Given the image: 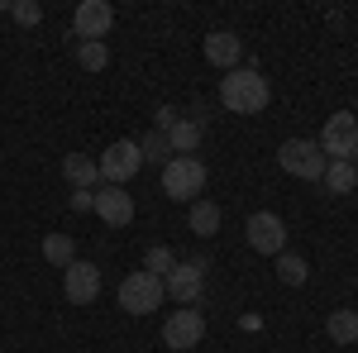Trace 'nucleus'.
Returning <instances> with one entry per match:
<instances>
[{
	"label": "nucleus",
	"mask_w": 358,
	"mask_h": 353,
	"mask_svg": "<svg viewBox=\"0 0 358 353\" xmlns=\"http://www.w3.org/2000/svg\"><path fill=\"white\" fill-rule=\"evenodd\" d=\"M320 182H325V191H330V196H349V191L358 187V167L354 163H330Z\"/></svg>",
	"instance_id": "nucleus-17"
},
{
	"label": "nucleus",
	"mask_w": 358,
	"mask_h": 353,
	"mask_svg": "<svg viewBox=\"0 0 358 353\" xmlns=\"http://www.w3.org/2000/svg\"><path fill=\"white\" fill-rule=\"evenodd\" d=\"M315 143H320V153H325L330 163H349V158L358 153V120L349 115V110H339V115H330Z\"/></svg>",
	"instance_id": "nucleus-5"
},
{
	"label": "nucleus",
	"mask_w": 358,
	"mask_h": 353,
	"mask_svg": "<svg viewBox=\"0 0 358 353\" xmlns=\"http://www.w3.org/2000/svg\"><path fill=\"white\" fill-rule=\"evenodd\" d=\"M167 143H172V158H196V143H201V120H177L167 129Z\"/></svg>",
	"instance_id": "nucleus-16"
},
{
	"label": "nucleus",
	"mask_w": 358,
	"mask_h": 353,
	"mask_svg": "<svg viewBox=\"0 0 358 353\" xmlns=\"http://www.w3.org/2000/svg\"><path fill=\"white\" fill-rule=\"evenodd\" d=\"M163 277H153V272H129L124 282H120V305L129 310V315H153L158 305H163Z\"/></svg>",
	"instance_id": "nucleus-3"
},
{
	"label": "nucleus",
	"mask_w": 358,
	"mask_h": 353,
	"mask_svg": "<svg viewBox=\"0 0 358 353\" xmlns=\"http://www.w3.org/2000/svg\"><path fill=\"white\" fill-rule=\"evenodd\" d=\"M277 277H282L287 287H306V282H310V268H306L301 253H277Z\"/></svg>",
	"instance_id": "nucleus-21"
},
{
	"label": "nucleus",
	"mask_w": 358,
	"mask_h": 353,
	"mask_svg": "<svg viewBox=\"0 0 358 353\" xmlns=\"http://www.w3.org/2000/svg\"><path fill=\"white\" fill-rule=\"evenodd\" d=\"M196 239H215L220 234V206L215 201H192V219H187Z\"/></svg>",
	"instance_id": "nucleus-15"
},
{
	"label": "nucleus",
	"mask_w": 358,
	"mask_h": 353,
	"mask_svg": "<svg viewBox=\"0 0 358 353\" xmlns=\"http://www.w3.org/2000/svg\"><path fill=\"white\" fill-rule=\"evenodd\" d=\"M72 210H96V191H72Z\"/></svg>",
	"instance_id": "nucleus-25"
},
{
	"label": "nucleus",
	"mask_w": 358,
	"mask_h": 353,
	"mask_svg": "<svg viewBox=\"0 0 358 353\" xmlns=\"http://www.w3.org/2000/svg\"><path fill=\"white\" fill-rule=\"evenodd\" d=\"M244 234H248V248H253V253H263V258H277V253H287V224H282V215H273V210H258V215H248Z\"/></svg>",
	"instance_id": "nucleus-9"
},
{
	"label": "nucleus",
	"mask_w": 358,
	"mask_h": 353,
	"mask_svg": "<svg viewBox=\"0 0 358 353\" xmlns=\"http://www.w3.org/2000/svg\"><path fill=\"white\" fill-rule=\"evenodd\" d=\"M206 268H210V258H192V263H177V268L163 277V291L177 305H196L201 291H206Z\"/></svg>",
	"instance_id": "nucleus-7"
},
{
	"label": "nucleus",
	"mask_w": 358,
	"mask_h": 353,
	"mask_svg": "<svg viewBox=\"0 0 358 353\" xmlns=\"http://www.w3.org/2000/svg\"><path fill=\"white\" fill-rule=\"evenodd\" d=\"M101 182L106 187H124L129 177H134L138 167H143V153H138V138H115L110 148L101 153Z\"/></svg>",
	"instance_id": "nucleus-6"
},
{
	"label": "nucleus",
	"mask_w": 358,
	"mask_h": 353,
	"mask_svg": "<svg viewBox=\"0 0 358 353\" xmlns=\"http://www.w3.org/2000/svg\"><path fill=\"white\" fill-rule=\"evenodd\" d=\"M201 339H206V315H201L196 305H182V310H172L163 320V344L167 349L187 353V349H196Z\"/></svg>",
	"instance_id": "nucleus-8"
},
{
	"label": "nucleus",
	"mask_w": 358,
	"mask_h": 353,
	"mask_svg": "<svg viewBox=\"0 0 358 353\" xmlns=\"http://www.w3.org/2000/svg\"><path fill=\"white\" fill-rule=\"evenodd\" d=\"M163 191L172 201L192 206L196 196L206 191V163H201V158H172V163L163 167Z\"/></svg>",
	"instance_id": "nucleus-4"
},
{
	"label": "nucleus",
	"mask_w": 358,
	"mask_h": 353,
	"mask_svg": "<svg viewBox=\"0 0 358 353\" xmlns=\"http://www.w3.org/2000/svg\"><path fill=\"white\" fill-rule=\"evenodd\" d=\"M115 29V10L106 0H82L72 15V38L77 43H106V34Z\"/></svg>",
	"instance_id": "nucleus-10"
},
{
	"label": "nucleus",
	"mask_w": 358,
	"mask_h": 353,
	"mask_svg": "<svg viewBox=\"0 0 358 353\" xmlns=\"http://www.w3.org/2000/svg\"><path fill=\"white\" fill-rule=\"evenodd\" d=\"M0 15H10V0H0Z\"/></svg>",
	"instance_id": "nucleus-26"
},
{
	"label": "nucleus",
	"mask_w": 358,
	"mask_h": 353,
	"mask_svg": "<svg viewBox=\"0 0 358 353\" xmlns=\"http://www.w3.org/2000/svg\"><path fill=\"white\" fill-rule=\"evenodd\" d=\"M96 215L106 219V224H115V229H124L134 219V196L120 187H101L96 191Z\"/></svg>",
	"instance_id": "nucleus-13"
},
{
	"label": "nucleus",
	"mask_w": 358,
	"mask_h": 353,
	"mask_svg": "<svg viewBox=\"0 0 358 353\" xmlns=\"http://www.w3.org/2000/svg\"><path fill=\"white\" fill-rule=\"evenodd\" d=\"M10 15H15L24 29H34L38 20H43V5H38V0H15V5H10Z\"/></svg>",
	"instance_id": "nucleus-24"
},
{
	"label": "nucleus",
	"mask_w": 358,
	"mask_h": 353,
	"mask_svg": "<svg viewBox=\"0 0 358 353\" xmlns=\"http://www.w3.org/2000/svg\"><path fill=\"white\" fill-rule=\"evenodd\" d=\"M325 334L334 344H358V310H334L325 320Z\"/></svg>",
	"instance_id": "nucleus-18"
},
{
	"label": "nucleus",
	"mask_w": 358,
	"mask_h": 353,
	"mask_svg": "<svg viewBox=\"0 0 358 353\" xmlns=\"http://www.w3.org/2000/svg\"><path fill=\"white\" fill-rule=\"evenodd\" d=\"M62 296L72 301V305H91V301L101 296V268L77 258L72 268L62 272Z\"/></svg>",
	"instance_id": "nucleus-11"
},
{
	"label": "nucleus",
	"mask_w": 358,
	"mask_h": 353,
	"mask_svg": "<svg viewBox=\"0 0 358 353\" xmlns=\"http://www.w3.org/2000/svg\"><path fill=\"white\" fill-rule=\"evenodd\" d=\"M277 167H282L287 177L320 182V177H325V167H330V158L320 153V143H315V138H287V143L277 148Z\"/></svg>",
	"instance_id": "nucleus-2"
},
{
	"label": "nucleus",
	"mask_w": 358,
	"mask_h": 353,
	"mask_svg": "<svg viewBox=\"0 0 358 353\" xmlns=\"http://www.w3.org/2000/svg\"><path fill=\"white\" fill-rule=\"evenodd\" d=\"M77 62H82L86 72H101L110 62V48L106 43H77Z\"/></svg>",
	"instance_id": "nucleus-22"
},
{
	"label": "nucleus",
	"mask_w": 358,
	"mask_h": 353,
	"mask_svg": "<svg viewBox=\"0 0 358 353\" xmlns=\"http://www.w3.org/2000/svg\"><path fill=\"white\" fill-rule=\"evenodd\" d=\"M143 263H148V272H153V277H167V272L177 268V258H172V248H167V244H153Z\"/></svg>",
	"instance_id": "nucleus-23"
},
{
	"label": "nucleus",
	"mask_w": 358,
	"mask_h": 353,
	"mask_svg": "<svg viewBox=\"0 0 358 353\" xmlns=\"http://www.w3.org/2000/svg\"><path fill=\"white\" fill-rule=\"evenodd\" d=\"M239 57H244V43H239V34H229V29H215V34H206V62H210V67H220V72H234V67H239Z\"/></svg>",
	"instance_id": "nucleus-12"
},
{
	"label": "nucleus",
	"mask_w": 358,
	"mask_h": 353,
	"mask_svg": "<svg viewBox=\"0 0 358 353\" xmlns=\"http://www.w3.org/2000/svg\"><path fill=\"white\" fill-rule=\"evenodd\" d=\"M138 153H143V163H172V143H167L163 129H148V134L138 138Z\"/></svg>",
	"instance_id": "nucleus-20"
},
{
	"label": "nucleus",
	"mask_w": 358,
	"mask_h": 353,
	"mask_svg": "<svg viewBox=\"0 0 358 353\" xmlns=\"http://www.w3.org/2000/svg\"><path fill=\"white\" fill-rule=\"evenodd\" d=\"M273 101V86L263 72H253V67H234V72H224L220 82V106L229 115H258V110H268Z\"/></svg>",
	"instance_id": "nucleus-1"
},
{
	"label": "nucleus",
	"mask_w": 358,
	"mask_h": 353,
	"mask_svg": "<svg viewBox=\"0 0 358 353\" xmlns=\"http://www.w3.org/2000/svg\"><path fill=\"white\" fill-rule=\"evenodd\" d=\"M62 177L72 182V191H91L101 182V167H96V158H86V153H67L62 158Z\"/></svg>",
	"instance_id": "nucleus-14"
},
{
	"label": "nucleus",
	"mask_w": 358,
	"mask_h": 353,
	"mask_svg": "<svg viewBox=\"0 0 358 353\" xmlns=\"http://www.w3.org/2000/svg\"><path fill=\"white\" fill-rule=\"evenodd\" d=\"M43 258H48V263H53V268H72V263H77V244H72V239H67V234H48V239H43Z\"/></svg>",
	"instance_id": "nucleus-19"
}]
</instances>
